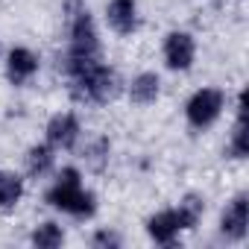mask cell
<instances>
[{
	"mask_svg": "<svg viewBox=\"0 0 249 249\" xmlns=\"http://www.w3.org/2000/svg\"><path fill=\"white\" fill-rule=\"evenodd\" d=\"M59 71L68 79V94L76 103H88V106H108L111 100L120 97L123 91V79L120 73L103 62V56L97 59H73V56H62Z\"/></svg>",
	"mask_w": 249,
	"mask_h": 249,
	"instance_id": "obj_1",
	"label": "cell"
},
{
	"mask_svg": "<svg viewBox=\"0 0 249 249\" xmlns=\"http://www.w3.org/2000/svg\"><path fill=\"white\" fill-rule=\"evenodd\" d=\"M44 202H47V208H53L65 217H73V220H91L100 208L97 194L82 182V170L73 164L53 170V182L44 191Z\"/></svg>",
	"mask_w": 249,
	"mask_h": 249,
	"instance_id": "obj_2",
	"label": "cell"
},
{
	"mask_svg": "<svg viewBox=\"0 0 249 249\" xmlns=\"http://www.w3.org/2000/svg\"><path fill=\"white\" fill-rule=\"evenodd\" d=\"M62 12H65V33H68L65 56H73V59H97V56H103L100 30H97V21H94L85 0H65Z\"/></svg>",
	"mask_w": 249,
	"mask_h": 249,
	"instance_id": "obj_3",
	"label": "cell"
},
{
	"mask_svg": "<svg viewBox=\"0 0 249 249\" xmlns=\"http://www.w3.org/2000/svg\"><path fill=\"white\" fill-rule=\"evenodd\" d=\"M226 103H229V97H226L223 88L202 85V88H196L185 100V123H188L194 132H205V129H211L214 123L223 117Z\"/></svg>",
	"mask_w": 249,
	"mask_h": 249,
	"instance_id": "obj_4",
	"label": "cell"
},
{
	"mask_svg": "<svg viewBox=\"0 0 249 249\" xmlns=\"http://www.w3.org/2000/svg\"><path fill=\"white\" fill-rule=\"evenodd\" d=\"M196 38L188 30H170L161 38V62L170 73H188L196 62Z\"/></svg>",
	"mask_w": 249,
	"mask_h": 249,
	"instance_id": "obj_5",
	"label": "cell"
},
{
	"mask_svg": "<svg viewBox=\"0 0 249 249\" xmlns=\"http://www.w3.org/2000/svg\"><path fill=\"white\" fill-rule=\"evenodd\" d=\"M44 141L56 153H71L82 141V120L73 111H56L44 123Z\"/></svg>",
	"mask_w": 249,
	"mask_h": 249,
	"instance_id": "obj_6",
	"label": "cell"
},
{
	"mask_svg": "<svg viewBox=\"0 0 249 249\" xmlns=\"http://www.w3.org/2000/svg\"><path fill=\"white\" fill-rule=\"evenodd\" d=\"M217 231L226 243H243L246 234H249V196L240 191L234 194L223 211H220V220H217Z\"/></svg>",
	"mask_w": 249,
	"mask_h": 249,
	"instance_id": "obj_7",
	"label": "cell"
},
{
	"mask_svg": "<svg viewBox=\"0 0 249 249\" xmlns=\"http://www.w3.org/2000/svg\"><path fill=\"white\" fill-rule=\"evenodd\" d=\"M41 71V56L33 50V47H24V44H15L6 50L3 56V73H6V82L15 85V88H24L30 85Z\"/></svg>",
	"mask_w": 249,
	"mask_h": 249,
	"instance_id": "obj_8",
	"label": "cell"
},
{
	"mask_svg": "<svg viewBox=\"0 0 249 249\" xmlns=\"http://www.w3.org/2000/svg\"><path fill=\"white\" fill-rule=\"evenodd\" d=\"M106 27L120 38H132L141 27L138 0H108L106 3Z\"/></svg>",
	"mask_w": 249,
	"mask_h": 249,
	"instance_id": "obj_9",
	"label": "cell"
},
{
	"mask_svg": "<svg viewBox=\"0 0 249 249\" xmlns=\"http://www.w3.org/2000/svg\"><path fill=\"white\" fill-rule=\"evenodd\" d=\"M144 231H147V237L156 246H176L179 237L185 234V226H182L176 208H161V211H156V214L147 217Z\"/></svg>",
	"mask_w": 249,
	"mask_h": 249,
	"instance_id": "obj_10",
	"label": "cell"
},
{
	"mask_svg": "<svg viewBox=\"0 0 249 249\" xmlns=\"http://www.w3.org/2000/svg\"><path fill=\"white\" fill-rule=\"evenodd\" d=\"M126 97H129L132 106H141V108L156 106L159 97H161V76H159L156 71H141V73H135V76L126 82Z\"/></svg>",
	"mask_w": 249,
	"mask_h": 249,
	"instance_id": "obj_11",
	"label": "cell"
},
{
	"mask_svg": "<svg viewBox=\"0 0 249 249\" xmlns=\"http://www.w3.org/2000/svg\"><path fill=\"white\" fill-rule=\"evenodd\" d=\"M56 159H59V153L47 141H38V144L27 147V153H24V173L30 179H47L56 170Z\"/></svg>",
	"mask_w": 249,
	"mask_h": 249,
	"instance_id": "obj_12",
	"label": "cell"
},
{
	"mask_svg": "<svg viewBox=\"0 0 249 249\" xmlns=\"http://www.w3.org/2000/svg\"><path fill=\"white\" fill-rule=\"evenodd\" d=\"M226 156L234 161H243L249 156V129H246V94H237V106H234V126L226 144Z\"/></svg>",
	"mask_w": 249,
	"mask_h": 249,
	"instance_id": "obj_13",
	"label": "cell"
},
{
	"mask_svg": "<svg viewBox=\"0 0 249 249\" xmlns=\"http://www.w3.org/2000/svg\"><path fill=\"white\" fill-rule=\"evenodd\" d=\"M27 194V179L15 170H0V214H12Z\"/></svg>",
	"mask_w": 249,
	"mask_h": 249,
	"instance_id": "obj_14",
	"label": "cell"
},
{
	"mask_svg": "<svg viewBox=\"0 0 249 249\" xmlns=\"http://www.w3.org/2000/svg\"><path fill=\"white\" fill-rule=\"evenodd\" d=\"M27 240H30V246H36V249H59V246H65L68 234H65V226H62V223H56V220H41V223L33 226V231H30Z\"/></svg>",
	"mask_w": 249,
	"mask_h": 249,
	"instance_id": "obj_15",
	"label": "cell"
},
{
	"mask_svg": "<svg viewBox=\"0 0 249 249\" xmlns=\"http://www.w3.org/2000/svg\"><path fill=\"white\" fill-rule=\"evenodd\" d=\"M176 214H179V220H182V226H185V231H194L199 223H202V217H205V196L202 194H196V191H191V194H185L176 205Z\"/></svg>",
	"mask_w": 249,
	"mask_h": 249,
	"instance_id": "obj_16",
	"label": "cell"
},
{
	"mask_svg": "<svg viewBox=\"0 0 249 249\" xmlns=\"http://www.w3.org/2000/svg\"><path fill=\"white\" fill-rule=\"evenodd\" d=\"M82 159H85V167L91 173H103L108 167V159H111V141L106 135H94L91 141H85Z\"/></svg>",
	"mask_w": 249,
	"mask_h": 249,
	"instance_id": "obj_17",
	"label": "cell"
},
{
	"mask_svg": "<svg viewBox=\"0 0 249 249\" xmlns=\"http://www.w3.org/2000/svg\"><path fill=\"white\" fill-rule=\"evenodd\" d=\"M94 249H120L123 246V234L111 226H100L91 231V240H88Z\"/></svg>",
	"mask_w": 249,
	"mask_h": 249,
	"instance_id": "obj_18",
	"label": "cell"
}]
</instances>
